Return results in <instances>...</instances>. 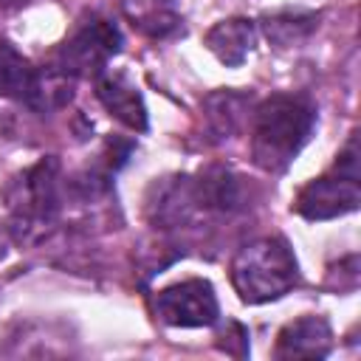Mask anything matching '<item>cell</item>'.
<instances>
[{"instance_id": "11", "label": "cell", "mask_w": 361, "mask_h": 361, "mask_svg": "<svg viewBox=\"0 0 361 361\" xmlns=\"http://www.w3.org/2000/svg\"><path fill=\"white\" fill-rule=\"evenodd\" d=\"M257 45V28L245 17L220 20L206 31V48L228 68H240Z\"/></svg>"}, {"instance_id": "14", "label": "cell", "mask_w": 361, "mask_h": 361, "mask_svg": "<svg viewBox=\"0 0 361 361\" xmlns=\"http://www.w3.org/2000/svg\"><path fill=\"white\" fill-rule=\"evenodd\" d=\"M243 107H245V99L243 96H237L231 90H220V93H212L206 99V110H209L206 118H209L212 130L220 138H228L237 130L240 118H243Z\"/></svg>"}, {"instance_id": "9", "label": "cell", "mask_w": 361, "mask_h": 361, "mask_svg": "<svg viewBox=\"0 0 361 361\" xmlns=\"http://www.w3.org/2000/svg\"><path fill=\"white\" fill-rule=\"evenodd\" d=\"M333 350V330L322 316H302L288 322L279 336L274 355L276 358H324Z\"/></svg>"}, {"instance_id": "1", "label": "cell", "mask_w": 361, "mask_h": 361, "mask_svg": "<svg viewBox=\"0 0 361 361\" xmlns=\"http://www.w3.org/2000/svg\"><path fill=\"white\" fill-rule=\"evenodd\" d=\"M316 124V107L302 96L276 93L254 113L251 155L265 172H285L302 152Z\"/></svg>"}, {"instance_id": "4", "label": "cell", "mask_w": 361, "mask_h": 361, "mask_svg": "<svg viewBox=\"0 0 361 361\" xmlns=\"http://www.w3.org/2000/svg\"><path fill=\"white\" fill-rule=\"evenodd\" d=\"M8 209L25 228H39L54 220L59 209V161L42 158L34 166L14 175L6 189Z\"/></svg>"}, {"instance_id": "8", "label": "cell", "mask_w": 361, "mask_h": 361, "mask_svg": "<svg viewBox=\"0 0 361 361\" xmlns=\"http://www.w3.org/2000/svg\"><path fill=\"white\" fill-rule=\"evenodd\" d=\"M0 96L28 107H45V79L8 39H0Z\"/></svg>"}, {"instance_id": "12", "label": "cell", "mask_w": 361, "mask_h": 361, "mask_svg": "<svg viewBox=\"0 0 361 361\" xmlns=\"http://www.w3.org/2000/svg\"><path fill=\"white\" fill-rule=\"evenodd\" d=\"M124 17L147 37H169L180 28V14L172 0H121Z\"/></svg>"}, {"instance_id": "16", "label": "cell", "mask_w": 361, "mask_h": 361, "mask_svg": "<svg viewBox=\"0 0 361 361\" xmlns=\"http://www.w3.org/2000/svg\"><path fill=\"white\" fill-rule=\"evenodd\" d=\"M3 6H23V3H28V0H0Z\"/></svg>"}, {"instance_id": "7", "label": "cell", "mask_w": 361, "mask_h": 361, "mask_svg": "<svg viewBox=\"0 0 361 361\" xmlns=\"http://www.w3.org/2000/svg\"><path fill=\"white\" fill-rule=\"evenodd\" d=\"M203 197L197 189V180L186 175H172L164 180H155L147 195V217L158 228H178L189 226L197 214H203Z\"/></svg>"}, {"instance_id": "2", "label": "cell", "mask_w": 361, "mask_h": 361, "mask_svg": "<svg viewBox=\"0 0 361 361\" xmlns=\"http://www.w3.org/2000/svg\"><path fill=\"white\" fill-rule=\"evenodd\" d=\"M299 279V265L282 237H259L245 243L231 259V285L248 305L285 296Z\"/></svg>"}, {"instance_id": "13", "label": "cell", "mask_w": 361, "mask_h": 361, "mask_svg": "<svg viewBox=\"0 0 361 361\" xmlns=\"http://www.w3.org/2000/svg\"><path fill=\"white\" fill-rule=\"evenodd\" d=\"M316 20L319 17L313 11H279V14L262 17V28L271 42H276L279 48H288L310 37V31L316 28Z\"/></svg>"}, {"instance_id": "3", "label": "cell", "mask_w": 361, "mask_h": 361, "mask_svg": "<svg viewBox=\"0 0 361 361\" xmlns=\"http://www.w3.org/2000/svg\"><path fill=\"white\" fill-rule=\"evenodd\" d=\"M361 203V186H358V141L355 135L347 141L344 152L338 155L333 172L313 178L302 192L296 195L293 209L305 220H333L347 212H355Z\"/></svg>"}, {"instance_id": "15", "label": "cell", "mask_w": 361, "mask_h": 361, "mask_svg": "<svg viewBox=\"0 0 361 361\" xmlns=\"http://www.w3.org/2000/svg\"><path fill=\"white\" fill-rule=\"evenodd\" d=\"M6 248H8V231H6V228H0V257L6 254Z\"/></svg>"}, {"instance_id": "10", "label": "cell", "mask_w": 361, "mask_h": 361, "mask_svg": "<svg viewBox=\"0 0 361 361\" xmlns=\"http://www.w3.org/2000/svg\"><path fill=\"white\" fill-rule=\"evenodd\" d=\"M96 96L104 104V110L124 127L138 133L147 130V104L127 73H102L96 82Z\"/></svg>"}, {"instance_id": "6", "label": "cell", "mask_w": 361, "mask_h": 361, "mask_svg": "<svg viewBox=\"0 0 361 361\" xmlns=\"http://www.w3.org/2000/svg\"><path fill=\"white\" fill-rule=\"evenodd\" d=\"M155 313L169 327H209L217 322L220 307L212 282L183 279L155 296Z\"/></svg>"}, {"instance_id": "5", "label": "cell", "mask_w": 361, "mask_h": 361, "mask_svg": "<svg viewBox=\"0 0 361 361\" xmlns=\"http://www.w3.org/2000/svg\"><path fill=\"white\" fill-rule=\"evenodd\" d=\"M121 48L118 28L99 14L85 17L73 34L59 45L56 62L62 76H96L104 71L110 56H116Z\"/></svg>"}]
</instances>
